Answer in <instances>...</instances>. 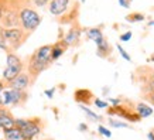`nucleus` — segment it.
Instances as JSON below:
<instances>
[{"label":"nucleus","instance_id":"nucleus-1","mask_svg":"<svg viewBox=\"0 0 154 140\" xmlns=\"http://www.w3.org/2000/svg\"><path fill=\"white\" fill-rule=\"evenodd\" d=\"M52 64L51 61V44H45L37 48L30 57H27V64H26V72L31 78V84L35 82L38 75L44 72L48 67Z\"/></svg>","mask_w":154,"mask_h":140},{"label":"nucleus","instance_id":"nucleus-2","mask_svg":"<svg viewBox=\"0 0 154 140\" xmlns=\"http://www.w3.org/2000/svg\"><path fill=\"white\" fill-rule=\"evenodd\" d=\"M19 3V19H20V28H23L26 33L30 36L37 30L41 24V16L38 14L30 0H17Z\"/></svg>","mask_w":154,"mask_h":140},{"label":"nucleus","instance_id":"nucleus-3","mask_svg":"<svg viewBox=\"0 0 154 140\" xmlns=\"http://www.w3.org/2000/svg\"><path fill=\"white\" fill-rule=\"evenodd\" d=\"M45 123L41 117H28V119H16L14 127H17L26 140H34L42 132Z\"/></svg>","mask_w":154,"mask_h":140},{"label":"nucleus","instance_id":"nucleus-4","mask_svg":"<svg viewBox=\"0 0 154 140\" xmlns=\"http://www.w3.org/2000/svg\"><path fill=\"white\" fill-rule=\"evenodd\" d=\"M0 34L5 38V41L9 45L10 52H16L24 42L27 41V38L30 37V34L26 33L23 28L14 27V28H5L0 26Z\"/></svg>","mask_w":154,"mask_h":140},{"label":"nucleus","instance_id":"nucleus-5","mask_svg":"<svg viewBox=\"0 0 154 140\" xmlns=\"http://www.w3.org/2000/svg\"><path fill=\"white\" fill-rule=\"evenodd\" d=\"M6 62H7V65H6L5 71H3L2 81L5 84H9L10 81H13L20 72L24 71V62L16 52H7Z\"/></svg>","mask_w":154,"mask_h":140},{"label":"nucleus","instance_id":"nucleus-6","mask_svg":"<svg viewBox=\"0 0 154 140\" xmlns=\"http://www.w3.org/2000/svg\"><path fill=\"white\" fill-rule=\"evenodd\" d=\"M0 26L5 28L20 27L19 19V3L17 0H6L5 13L0 19Z\"/></svg>","mask_w":154,"mask_h":140},{"label":"nucleus","instance_id":"nucleus-7","mask_svg":"<svg viewBox=\"0 0 154 140\" xmlns=\"http://www.w3.org/2000/svg\"><path fill=\"white\" fill-rule=\"evenodd\" d=\"M28 93L27 91H19V89L5 88L2 92V105L5 107L7 106H23L27 102Z\"/></svg>","mask_w":154,"mask_h":140},{"label":"nucleus","instance_id":"nucleus-8","mask_svg":"<svg viewBox=\"0 0 154 140\" xmlns=\"http://www.w3.org/2000/svg\"><path fill=\"white\" fill-rule=\"evenodd\" d=\"M75 2L76 0H51L50 5H48V10L52 16L61 17L62 14H65L74 6Z\"/></svg>","mask_w":154,"mask_h":140},{"label":"nucleus","instance_id":"nucleus-9","mask_svg":"<svg viewBox=\"0 0 154 140\" xmlns=\"http://www.w3.org/2000/svg\"><path fill=\"white\" fill-rule=\"evenodd\" d=\"M82 27L79 26V23L78 21H75V23L71 24L69 30L66 31L65 37L62 38L64 40V42H65L68 47H76L79 45V41H81V34H82Z\"/></svg>","mask_w":154,"mask_h":140},{"label":"nucleus","instance_id":"nucleus-10","mask_svg":"<svg viewBox=\"0 0 154 140\" xmlns=\"http://www.w3.org/2000/svg\"><path fill=\"white\" fill-rule=\"evenodd\" d=\"M31 78L30 75L23 71L20 72L13 81H10L9 84H6V88H11V89H19V91H27L30 86H31Z\"/></svg>","mask_w":154,"mask_h":140},{"label":"nucleus","instance_id":"nucleus-11","mask_svg":"<svg viewBox=\"0 0 154 140\" xmlns=\"http://www.w3.org/2000/svg\"><path fill=\"white\" fill-rule=\"evenodd\" d=\"M107 113H110V115H117V116L125 117V119H127V120H130V122H139L140 120V117H139V115L136 113L134 109H129V107L120 106V105L107 107Z\"/></svg>","mask_w":154,"mask_h":140},{"label":"nucleus","instance_id":"nucleus-12","mask_svg":"<svg viewBox=\"0 0 154 140\" xmlns=\"http://www.w3.org/2000/svg\"><path fill=\"white\" fill-rule=\"evenodd\" d=\"M78 17H79V3L75 2L74 6H72L65 14H62L61 17H58L57 21L60 24H62V26H64V24H72V23H75V21H78Z\"/></svg>","mask_w":154,"mask_h":140},{"label":"nucleus","instance_id":"nucleus-13","mask_svg":"<svg viewBox=\"0 0 154 140\" xmlns=\"http://www.w3.org/2000/svg\"><path fill=\"white\" fill-rule=\"evenodd\" d=\"M14 122H16V117L13 116V113L7 107L0 106V130L14 127Z\"/></svg>","mask_w":154,"mask_h":140},{"label":"nucleus","instance_id":"nucleus-14","mask_svg":"<svg viewBox=\"0 0 154 140\" xmlns=\"http://www.w3.org/2000/svg\"><path fill=\"white\" fill-rule=\"evenodd\" d=\"M96 47H98V55L102 57V58H107V57L112 54V47L109 44V41L106 40L105 36H102L100 38L96 40Z\"/></svg>","mask_w":154,"mask_h":140},{"label":"nucleus","instance_id":"nucleus-15","mask_svg":"<svg viewBox=\"0 0 154 140\" xmlns=\"http://www.w3.org/2000/svg\"><path fill=\"white\" fill-rule=\"evenodd\" d=\"M68 50V45H66L64 40H58L57 42L51 44V61L55 62L60 57L64 55V52Z\"/></svg>","mask_w":154,"mask_h":140},{"label":"nucleus","instance_id":"nucleus-16","mask_svg":"<svg viewBox=\"0 0 154 140\" xmlns=\"http://www.w3.org/2000/svg\"><path fill=\"white\" fill-rule=\"evenodd\" d=\"M94 95L91 91L88 89H78V91H75V101L76 102H79L81 105H89V103L94 102Z\"/></svg>","mask_w":154,"mask_h":140},{"label":"nucleus","instance_id":"nucleus-17","mask_svg":"<svg viewBox=\"0 0 154 140\" xmlns=\"http://www.w3.org/2000/svg\"><path fill=\"white\" fill-rule=\"evenodd\" d=\"M3 135H5V140H26L17 127L6 129V130H3Z\"/></svg>","mask_w":154,"mask_h":140},{"label":"nucleus","instance_id":"nucleus-18","mask_svg":"<svg viewBox=\"0 0 154 140\" xmlns=\"http://www.w3.org/2000/svg\"><path fill=\"white\" fill-rule=\"evenodd\" d=\"M136 113L139 115L140 119H144V117H149L153 115V109L150 106H147L146 103H137V106H136Z\"/></svg>","mask_w":154,"mask_h":140},{"label":"nucleus","instance_id":"nucleus-19","mask_svg":"<svg viewBox=\"0 0 154 140\" xmlns=\"http://www.w3.org/2000/svg\"><path fill=\"white\" fill-rule=\"evenodd\" d=\"M85 33H86V37H88L89 40H94V41H96L98 38H100L103 36V33L100 31V28H98V27L85 28Z\"/></svg>","mask_w":154,"mask_h":140},{"label":"nucleus","instance_id":"nucleus-20","mask_svg":"<svg viewBox=\"0 0 154 140\" xmlns=\"http://www.w3.org/2000/svg\"><path fill=\"white\" fill-rule=\"evenodd\" d=\"M81 109H82V112L86 115V116L89 117V119H92V120H95V122H99V120H102V116H99V115H96L95 112H92L89 107H86L85 105H81Z\"/></svg>","mask_w":154,"mask_h":140},{"label":"nucleus","instance_id":"nucleus-21","mask_svg":"<svg viewBox=\"0 0 154 140\" xmlns=\"http://www.w3.org/2000/svg\"><path fill=\"white\" fill-rule=\"evenodd\" d=\"M126 20L130 21V23H139V21H143L144 20V14L141 13H130L126 16Z\"/></svg>","mask_w":154,"mask_h":140},{"label":"nucleus","instance_id":"nucleus-22","mask_svg":"<svg viewBox=\"0 0 154 140\" xmlns=\"http://www.w3.org/2000/svg\"><path fill=\"white\" fill-rule=\"evenodd\" d=\"M30 2H31V5H33L34 7H44V6L50 5L51 0H30Z\"/></svg>","mask_w":154,"mask_h":140},{"label":"nucleus","instance_id":"nucleus-23","mask_svg":"<svg viewBox=\"0 0 154 140\" xmlns=\"http://www.w3.org/2000/svg\"><path fill=\"white\" fill-rule=\"evenodd\" d=\"M109 125L113 127H129L127 123H123V122H116L115 119H109Z\"/></svg>","mask_w":154,"mask_h":140},{"label":"nucleus","instance_id":"nucleus-24","mask_svg":"<svg viewBox=\"0 0 154 140\" xmlns=\"http://www.w3.org/2000/svg\"><path fill=\"white\" fill-rule=\"evenodd\" d=\"M98 130L100 132V135H103L105 137H112V133H110V130H107L106 127L102 126V125H100V126L98 127Z\"/></svg>","mask_w":154,"mask_h":140},{"label":"nucleus","instance_id":"nucleus-25","mask_svg":"<svg viewBox=\"0 0 154 140\" xmlns=\"http://www.w3.org/2000/svg\"><path fill=\"white\" fill-rule=\"evenodd\" d=\"M0 48H2L3 51H6V54H7V52H10L9 45H7V42L5 41V38L2 37V34H0Z\"/></svg>","mask_w":154,"mask_h":140},{"label":"nucleus","instance_id":"nucleus-26","mask_svg":"<svg viewBox=\"0 0 154 140\" xmlns=\"http://www.w3.org/2000/svg\"><path fill=\"white\" fill-rule=\"evenodd\" d=\"M117 48H119V52H120V55L123 57L125 60H127V61H131L130 55H129V54H127V52L125 51V48H123V47H122V45H119V44H117Z\"/></svg>","mask_w":154,"mask_h":140},{"label":"nucleus","instance_id":"nucleus-27","mask_svg":"<svg viewBox=\"0 0 154 140\" xmlns=\"http://www.w3.org/2000/svg\"><path fill=\"white\" fill-rule=\"evenodd\" d=\"M94 103L98 107H100V109H103V107H107V103L106 102H103V101H100V99H94Z\"/></svg>","mask_w":154,"mask_h":140},{"label":"nucleus","instance_id":"nucleus-28","mask_svg":"<svg viewBox=\"0 0 154 140\" xmlns=\"http://www.w3.org/2000/svg\"><path fill=\"white\" fill-rule=\"evenodd\" d=\"M131 36H133V34H131V31H127V33L122 34V36H120V40H122V41H129V40L131 38Z\"/></svg>","mask_w":154,"mask_h":140},{"label":"nucleus","instance_id":"nucleus-29","mask_svg":"<svg viewBox=\"0 0 154 140\" xmlns=\"http://www.w3.org/2000/svg\"><path fill=\"white\" fill-rule=\"evenodd\" d=\"M131 2H133V0H119V3H120V5L123 6L125 9H129V7H130Z\"/></svg>","mask_w":154,"mask_h":140},{"label":"nucleus","instance_id":"nucleus-30","mask_svg":"<svg viewBox=\"0 0 154 140\" xmlns=\"http://www.w3.org/2000/svg\"><path fill=\"white\" fill-rule=\"evenodd\" d=\"M5 9H6V0H0V19H2V16L5 13Z\"/></svg>","mask_w":154,"mask_h":140},{"label":"nucleus","instance_id":"nucleus-31","mask_svg":"<svg viewBox=\"0 0 154 140\" xmlns=\"http://www.w3.org/2000/svg\"><path fill=\"white\" fill-rule=\"evenodd\" d=\"M144 96H146V99H147L149 102H151L154 105V91L153 92H150V93H147V95H144Z\"/></svg>","mask_w":154,"mask_h":140},{"label":"nucleus","instance_id":"nucleus-32","mask_svg":"<svg viewBox=\"0 0 154 140\" xmlns=\"http://www.w3.org/2000/svg\"><path fill=\"white\" fill-rule=\"evenodd\" d=\"M109 101H110L115 106H117V105H120V103H122V99L120 98H109Z\"/></svg>","mask_w":154,"mask_h":140},{"label":"nucleus","instance_id":"nucleus-33","mask_svg":"<svg viewBox=\"0 0 154 140\" xmlns=\"http://www.w3.org/2000/svg\"><path fill=\"white\" fill-rule=\"evenodd\" d=\"M5 88H6V84L0 79V106H3V105H2V92H3V89Z\"/></svg>","mask_w":154,"mask_h":140},{"label":"nucleus","instance_id":"nucleus-34","mask_svg":"<svg viewBox=\"0 0 154 140\" xmlns=\"http://www.w3.org/2000/svg\"><path fill=\"white\" fill-rule=\"evenodd\" d=\"M54 92H55V88L47 89V91H45V95H47L48 98H52V96H54Z\"/></svg>","mask_w":154,"mask_h":140},{"label":"nucleus","instance_id":"nucleus-35","mask_svg":"<svg viewBox=\"0 0 154 140\" xmlns=\"http://www.w3.org/2000/svg\"><path fill=\"white\" fill-rule=\"evenodd\" d=\"M78 129H79L81 132H86V130H88V126H86L85 123H81L79 126H78Z\"/></svg>","mask_w":154,"mask_h":140},{"label":"nucleus","instance_id":"nucleus-36","mask_svg":"<svg viewBox=\"0 0 154 140\" xmlns=\"http://www.w3.org/2000/svg\"><path fill=\"white\" fill-rule=\"evenodd\" d=\"M147 137H149V140H154V129H151V130L149 132Z\"/></svg>","mask_w":154,"mask_h":140},{"label":"nucleus","instance_id":"nucleus-37","mask_svg":"<svg viewBox=\"0 0 154 140\" xmlns=\"http://www.w3.org/2000/svg\"><path fill=\"white\" fill-rule=\"evenodd\" d=\"M151 82H153V88H154V71H153V78H151Z\"/></svg>","mask_w":154,"mask_h":140},{"label":"nucleus","instance_id":"nucleus-38","mask_svg":"<svg viewBox=\"0 0 154 140\" xmlns=\"http://www.w3.org/2000/svg\"><path fill=\"white\" fill-rule=\"evenodd\" d=\"M149 26H154V21H150V23H149Z\"/></svg>","mask_w":154,"mask_h":140},{"label":"nucleus","instance_id":"nucleus-39","mask_svg":"<svg viewBox=\"0 0 154 140\" xmlns=\"http://www.w3.org/2000/svg\"><path fill=\"white\" fill-rule=\"evenodd\" d=\"M44 140H54V139H44Z\"/></svg>","mask_w":154,"mask_h":140},{"label":"nucleus","instance_id":"nucleus-40","mask_svg":"<svg viewBox=\"0 0 154 140\" xmlns=\"http://www.w3.org/2000/svg\"><path fill=\"white\" fill-rule=\"evenodd\" d=\"M81 2H82V3H85V0H81Z\"/></svg>","mask_w":154,"mask_h":140}]
</instances>
